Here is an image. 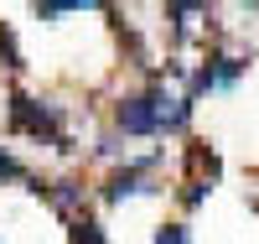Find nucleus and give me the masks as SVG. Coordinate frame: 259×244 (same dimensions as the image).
<instances>
[{
  "label": "nucleus",
  "instance_id": "f03ea898",
  "mask_svg": "<svg viewBox=\"0 0 259 244\" xmlns=\"http://www.w3.org/2000/svg\"><path fill=\"white\" fill-rule=\"evenodd\" d=\"M11 120L36 141H57L62 135V109L47 99H26V94H11Z\"/></svg>",
  "mask_w": 259,
  "mask_h": 244
},
{
  "label": "nucleus",
  "instance_id": "f257e3e1",
  "mask_svg": "<svg viewBox=\"0 0 259 244\" xmlns=\"http://www.w3.org/2000/svg\"><path fill=\"white\" fill-rule=\"evenodd\" d=\"M161 109H166V94H130L114 104V125L124 135H161Z\"/></svg>",
  "mask_w": 259,
  "mask_h": 244
},
{
  "label": "nucleus",
  "instance_id": "0eeeda50",
  "mask_svg": "<svg viewBox=\"0 0 259 244\" xmlns=\"http://www.w3.org/2000/svg\"><path fill=\"white\" fill-rule=\"evenodd\" d=\"M0 177H21V161H16V156H6V151H0Z\"/></svg>",
  "mask_w": 259,
  "mask_h": 244
},
{
  "label": "nucleus",
  "instance_id": "20e7f679",
  "mask_svg": "<svg viewBox=\"0 0 259 244\" xmlns=\"http://www.w3.org/2000/svg\"><path fill=\"white\" fill-rule=\"evenodd\" d=\"M244 78V62L239 57H207L197 73H192V99L197 94H212V88H233Z\"/></svg>",
  "mask_w": 259,
  "mask_h": 244
},
{
  "label": "nucleus",
  "instance_id": "7ed1b4c3",
  "mask_svg": "<svg viewBox=\"0 0 259 244\" xmlns=\"http://www.w3.org/2000/svg\"><path fill=\"white\" fill-rule=\"evenodd\" d=\"M156 192V156L124 161L109 182H104V203H124V197H150Z\"/></svg>",
  "mask_w": 259,
  "mask_h": 244
},
{
  "label": "nucleus",
  "instance_id": "39448f33",
  "mask_svg": "<svg viewBox=\"0 0 259 244\" xmlns=\"http://www.w3.org/2000/svg\"><path fill=\"white\" fill-rule=\"evenodd\" d=\"M73 244H109V239H104V229L94 224V218H78L73 224Z\"/></svg>",
  "mask_w": 259,
  "mask_h": 244
},
{
  "label": "nucleus",
  "instance_id": "423d86ee",
  "mask_svg": "<svg viewBox=\"0 0 259 244\" xmlns=\"http://www.w3.org/2000/svg\"><path fill=\"white\" fill-rule=\"evenodd\" d=\"M156 244H192V229L187 224H161L156 229Z\"/></svg>",
  "mask_w": 259,
  "mask_h": 244
}]
</instances>
